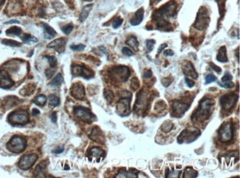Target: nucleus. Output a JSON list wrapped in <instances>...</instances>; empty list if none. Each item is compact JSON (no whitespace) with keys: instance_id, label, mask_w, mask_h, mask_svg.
Here are the masks:
<instances>
[{"instance_id":"nucleus-32","label":"nucleus","mask_w":240,"mask_h":178,"mask_svg":"<svg viewBox=\"0 0 240 178\" xmlns=\"http://www.w3.org/2000/svg\"><path fill=\"white\" fill-rule=\"evenodd\" d=\"M46 102H47V97L45 95H39L33 100V102L39 106H44L46 104Z\"/></svg>"},{"instance_id":"nucleus-61","label":"nucleus","mask_w":240,"mask_h":178,"mask_svg":"<svg viewBox=\"0 0 240 178\" xmlns=\"http://www.w3.org/2000/svg\"><path fill=\"white\" fill-rule=\"evenodd\" d=\"M64 169H65V170H68V169H70V167L67 166H66L65 167H64Z\"/></svg>"},{"instance_id":"nucleus-57","label":"nucleus","mask_w":240,"mask_h":178,"mask_svg":"<svg viewBox=\"0 0 240 178\" xmlns=\"http://www.w3.org/2000/svg\"><path fill=\"white\" fill-rule=\"evenodd\" d=\"M168 47V45H167V43H163V44L160 45V47L159 49H158V51H157V54H160V52H161L165 48Z\"/></svg>"},{"instance_id":"nucleus-44","label":"nucleus","mask_w":240,"mask_h":178,"mask_svg":"<svg viewBox=\"0 0 240 178\" xmlns=\"http://www.w3.org/2000/svg\"><path fill=\"white\" fill-rule=\"evenodd\" d=\"M72 30H73V26H72V24H67L62 28V31H63L66 35L70 34V33L72 32Z\"/></svg>"},{"instance_id":"nucleus-28","label":"nucleus","mask_w":240,"mask_h":178,"mask_svg":"<svg viewBox=\"0 0 240 178\" xmlns=\"http://www.w3.org/2000/svg\"><path fill=\"white\" fill-rule=\"evenodd\" d=\"M197 176H198V172L197 171H195V169L191 168V167H187V168L185 169L183 177L195 178V177H197Z\"/></svg>"},{"instance_id":"nucleus-18","label":"nucleus","mask_w":240,"mask_h":178,"mask_svg":"<svg viewBox=\"0 0 240 178\" xmlns=\"http://www.w3.org/2000/svg\"><path fill=\"white\" fill-rule=\"evenodd\" d=\"M105 156V152L101 148L93 147L90 149L88 152V157L89 159H96L97 162H100Z\"/></svg>"},{"instance_id":"nucleus-17","label":"nucleus","mask_w":240,"mask_h":178,"mask_svg":"<svg viewBox=\"0 0 240 178\" xmlns=\"http://www.w3.org/2000/svg\"><path fill=\"white\" fill-rule=\"evenodd\" d=\"M67 40L64 38H60L55 40V41H52V42L49 43L47 44L48 48H53L56 49V51H57L58 53H62L65 49V46L67 43Z\"/></svg>"},{"instance_id":"nucleus-36","label":"nucleus","mask_w":240,"mask_h":178,"mask_svg":"<svg viewBox=\"0 0 240 178\" xmlns=\"http://www.w3.org/2000/svg\"><path fill=\"white\" fill-rule=\"evenodd\" d=\"M104 97H105V99L107 100L109 102H112V101H113L114 99V94L113 93H112V91H110V90H104Z\"/></svg>"},{"instance_id":"nucleus-42","label":"nucleus","mask_w":240,"mask_h":178,"mask_svg":"<svg viewBox=\"0 0 240 178\" xmlns=\"http://www.w3.org/2000/svg\"><path fill=\"white\" fill-rule=\"evenodd\" d=\"M156 43V41L154 40H147V47L148 52H151L153 50L154 45Z\"/></svg>"},{"instance_id":"nucleus-60","label":"nucleus","mask_w":240,"mask_h":178,"mask_svg":"<svg viewBox=\"0 0 240 178\" xmlns=\"http://www.w3.org/2000/svg\"><path fill=\"white\" fill-rule=\"evenodd\" d=\"M5 0H0V6H2L4 4V3H5Z\"/></svg>"},{"instance_id":"nucleus-12","label":"nucleus","mask_w":240,"mask_h":178,"mask_svg":"<svg viewBox=\"0 0 240 178\" xmlns=\"http://www.w3.org/2000/svg\"><path fill=\"white\" fill-rule=\"evenodd\" d=\"M238 97L234 94H225L220 98V105L222 106L223 110L229 111L235 106L237 102Z\"/></svg>"},{"instance_id":"nucleus-48","label":"nucleus","mask_w":240,"mask_h":178,"mask_svg":"<svg viewBox=\"0 0 240 178\" xmlns=\"http://www.w3.org/2000/svg\"><path fill=\"white\" fill-rule=\"evenodd\" d=\"M122 52L123 54H125V55L126 56H132L133 54H134V53H133V52L131 51V50L129 49V48L128 47H124L122 49Z\"/></svg>"},{"instance_id":"nucleus-56","label":"nucleus","mask_w":240,"mask_h":178,"mask_svg":"<svg viewBox=\"0 0 240 178\" xmlns=\"http://www.w3.org/2000/svg\"><path fill=\"white\" fill-rule=\"evenodd\" d=\"M51 120L53 123H56L57 121V114L56 112H53L51 115Z\"/></svg>"},{"instance_id":"nucleus-9","label":"nucleus","mask_w":240,"mask_h":178,"mask_svg":"<svg viewBox=\"0 0 240 178\" xmlns=\"http://www.w3.org/2000/svg\"><path fill=\"white\" fill-rule=\"evenodd\" d=\"M189 104L179 100H174L171 104V115L174 117H181L189 109Z\"/></svg>"},{"instance_id":"nucleus-52","label":"nucleus","mask_w":240,"mask_h":178,"mask_svg":"<svg viewBox=\"0 0 240 178\" xmlns=\"http://www.w3.org/2000/svg\"><path fill=\"white\" fill-rule=\"evenodd\" d=\"M54 74H55V71L54 70L47 69L45 71V74H46V76H47V79H51V77L53 76Z\"/></svg>"},{"instance_id":"nucleus-27","label":"nucleus","mask_w":240,"mask_h":178,"mask_svg":"<svg viewBox=\"0 0 240 178\" xmlns=\"http://www.w3.org/2000/svg\"><path fill=\"white\" fill-rule=\"evenodd\" d=\"M173 127H174V124L170 120H166L163 122V124L160 127L161 131L165 133H168L172 130Z\"/></svg>"},{"instance_id":"nucleus-4","label":"nucleus","mask_w":240,"mask_h":178,"mask_svg":"<svg viewBox=\"0 0 240 178\" xmlns=\"http://www.w3.org/2000/svg\"><path fill=\"white\" fill-rule=\"evenodd\" d=\"M110 76L114 81L118 83H124L130 76V70L126 66H118L112 68L110 72Z\"/></svg>"},{"instance_id":"nucleus-34","label":"nucleus","mask_w":240,"mask_h":178,"mask_svg":"<svg viewBox=\"0 0 240 178\" xmlns=\"http://www.w3.org/2000/svg\"><path fill=\"white\" fill-rule=\"evenodd\" d=\"M21 38H22L24 43H30L31 41L32 42H37L38 41V39L36 38L30 34H24L23 36L21 37Z\"/></svg>"},{"instance_id":"nucleus-58","label":"nucleus","mask_w":240,"mask_h":178,"mask_svg":"<svg viewBox=\"0 0 240 178\" xmlns=\"http://www.w3.org/2000/svg\"><path fill=\"white\" fill-rule=\"evenodd\" d=\"M39 114H40V111H39L38 109H36V108L33 109V115H34V116H36V115H39Z\"/></svg>"},{"instance_id":"nucleus-54","label":"nucleus","mask_w":240,"mask_h":178,"mask_svg":"<svg viewBox=\"0 0 240 178\" xmlns=\"http://www.w3.org/2000/svg\"><path fill=\"white\" fill-rule=\"evenodd\" d=\"M164 55L168 57V56H173L174 54V52L172 49H166L164 50Z\"/></svg>"},{"instance_id":"nucleus-20","label":"nucleus","mask_w":240,"mask_h":178,"mask_svg":"<svg viewBox=\"0 0 240 178\" xmlns=\"http://www.w3.org/2000/svg\"><path fill=\"white\" fill-rule=\"evenodd\" d=\"M139 172L137 170H120L118 175H115L117 178H133V177H139Z\"/></svg>"},{"instance_id":"nucleus-55","label":"nucleus","mask_w":240,"mask_h":178,"mask_svg":"<svg viewBox=\"0 0 240 178\" xmlns=\"http://www.w3.org/2000/svg\"><path fill=\"white\" fill-rule=\"evenodd\" d=\"M64 147H62V146H58V147H57L56 149H55V150H53V153H56V154H60L64 151Z\"/></svg>"},{"instance_id":"nucleus-7","label":"nucleus","mask_w":240,"mask_h":178,"mask_svg":"<svg viewBox=\"0 0 240 178\" xmlns=\"http://www.w3.org/2000/svg\"><path fill=\"white\" fill-rule=\"evenodd\" d=\"M210 22L209 14H208V10L205 7L200 8L198 11L197 18H196L195 23L194 27L199 30H202L207 28Z\"/></svg>"},{"instance_id":"nucleus-59","label":"nucleus","mask_w":240,"mask_h":178,"mask_svg":"<svg viewBox=\"0 0 240 178\" xmlns=\"http://www.w3.org/2000/svg\"><path fill=\"white\" fill-rule=\"evenodd\" d=\"M11 23H19V21H16V20H12V21H10V22H6V24H11Z\"/></svg>"},{"instance_id":"nucleus-63","label":"nucleus","mask_w":240,"mask_h":178,"mask_svg":"<svg viewBox=\"0 0 240 178\" xmlns=\"http://www.w3.org/2000/svg\"><path fill=\"white\" fill-rule=\"evenodd\" d=\"M0 33H1V32H0Z\"/></svg>"},{"instance_id":"nucleus-6","label":"nucleus","mask_w":240,"mask_h":178,"mask_svg":"<svg viewBox=\"0 0 240 178\" xmlns=\"http://www.w3.org/2000/svg\"><path fill=\"white\" fill-rule=\"evenodd\" d=\"M150 99V94L147 89L141 90L137 94V99L135 103V111L143 112L147 108Z\"/></svg>"},{"instance_id":"nucleus-33","label":"nucleus","mask_w":240,"mask_h":178,"mask_svg":"<svg viewBox=\"0 0 240 178\" xmlns=\"http://www.w3.org/2000/svg\"><path fill=\"white\" fill-rule=\"evenodd\" d=\"M166 177H172V178H176L179 177V176L181 175V171H175V170H169L168 168L166 169Z\"/></svg>"},{"instance_id":"nucleus-11","label":"nucleus","mask_w":240,"mask_h":178,"mask_svg":"<svg viewBox=\"0 0 240 178\" xmlns=\"http://www.w3.org/2000/svg\"><path fill=\"white\" fill-rule=\"evenodd\" d=\"M131 97H123L118 102L116 105V111L120 116H126L130 114Z\"/></svg>"},{"instance_id":"nucleus-3","label":"nucleus","mask_w":240,"mask_h":178,"mask_svg":"<svg viewBox=\"0 0 240 178\" xmlns=\"http://www.w3.org/2000/svg\"><path fill=\"white\" fill-rule=\"evenodd\" d=\"M200 135H201V132L200 130L195 128V127H190V128L183 130L179 133L177 140L179 144H189L195 141Z\"/></svg>"},{"instance_id":"nucleus-8","label":"nucleus","mask_w":240,"mask_h":178,"mask_svg":"<svg viewBox=\"0 0 240 178\" xmlns=\"http://www.w3.org/2000/svg\"><path fill=\"white\" fill-rule=\"evenodd\" d=\"M8 121L12 125H24L29 121V115L25 110H17L8 116Z\"/></svg>"},{"instance_id":"nucleus-29","label":"nucleus","mask_w":240,"mask_h":178,"mask_svg":"<svg viewBox=\"0 0 240 178\" xmlns=\"http://www.w3.org/2000/svg\"><path fill=\"white\" fill-rule=\"evenodd\" d=\"M126 44L129 45V47L132 48L133 49L135 50V51H137V50H138L139 43H138V41H137L136 38L134 37V36H131V37L129 38L128 40H127Z\"/></svg>"},{"instance_id":"nucleus-19","label":"nucleus","mask_w":240,"mask_h":178,"mask_svg":"<svg viewBox=\"0 0 240 178\" xmlns=\"http://www.w3.org/2000/svg\"><path fill=\"white\" fill-rule=\"evenodd\" d=\"M183 72L186 76L191 77L193 79H197L198 74L196 72L195 67H194L193 64L191 62H185V64L183 66Z\"/></svg>"},{"instance_id":"nucleus-39","label":"nucleus","mask_w":240,"mask_h":178,"mask_svg":"<svg viewBox=\"0 0 240 178\" xmlns=\"http://www.w3.org/2000/svg\"><path fill=\"white\" fill-rule=\"evenodd\" d=\"M172 82H173V78L172 77H164V78H163L161 79V83L164 87H168L171 84H172Z\"/></svg>"},{"instance_id":"nucleus-22","label":"nucleus","mask_w":240,"mask_h":178,"mask_svg":"<svg viewBox=\"0 0 240 178\" xmlns=\"http://www.w3.org/2000/svg\"><path fill=\"white\" fill-rule=\"evenodd\" d=\"M89 138L93 140V141L95 142H101L104 141V135L101 131V130L98 127H95L92 131L90 135H89Z\"/></svg>"},{"instance_id":"nucleus-21","label":"nucleus","mask_w":240,"mask_h":178,"mask_svg":"<svg viewBox=\"0 0 240 178\" xmlns=\"http://www.w3.org/2000/svg\"><path fill=\"white\" fill-rule=\"evenodd\" d=\"M143 15H144V10L143 8H140L136 11L135 13L134 16L131 18L130 23L131 25L133 26H136V25H139L142 22V21L143 19Z\"/></svg>"},{"instance_id":"nucleus-30","label":"nucleus","mask_w":240,"mask_h":178,"mask_svg":"<svg viewBox=\"0 0 240 178\" xmlns=\"http://www.w3.org/2000/svg\"><path fill=\"white\" fill-rule=\"evenodd\" d=\"M63 82H64L63 76H62L61 74H58L55 77H54L53 80L51 81V85L52 87L59 86V85H61Z\"/></svg>"},{"instance_id":"nucleus-41","label":"nucleus","mask_w":240,"mask_h":178,"mask_svg":"<svg viewBox=\"0 0 240 178\" xmlns=\"http://www.w3.org/2000/svg\"><path fill=\"white\" fill-rule=\"evenodd\" d=\"M131 87L133 90H137V89H138V88L140 87V82L138 80V79L136 78V77H134V78L131 79Z\"/></svg>"},{"instance_id":"nucleus-24","label":"nucleus","mask_w":240,"mask_h":178,"mask_svg":"<svg viewBox=\"0 0 240 178\" xmlns=\"http://www.w3.org/2000/svg\"><path fill=\"white\" fill-rule=\"evenodd\" d=\"M216 60L221 63L228 62V59H227V50L225 46H222V47L220 48L217 55H216Z\"/></svg>"},{"instance_id":"nucleus-23","label":"nucleus","mask_w":240,"mask_h":178,"mask_svg":"<svg viewBox=\"0 0 240 178\" xmlns=\"http://www.w3.org/2000/svg\"><path fill=\"white\" fill-rule=\"evenodd\" d=\"M42 27L44 28V31H45V38L52 39L56 36V34H57V33L56 32V30H54L53 27H51L47 24L44 23L42 24Z\"/></svg>"},{"instance_id":"nucleus-47","label":"nucleus","mask_w":240,"mask_h":178,"mask_svg":"<svg viewBox=\"0 0 240 178\" xmlns=\"http://www.w3.org/2000/svg\"><path fill=\"white\" fill-rule=\"evenodd\" d=\"M216 80V77L213 74H208L205 77L206 84H209V83H213V82H215Z\"/></svg>"},{"instance_id":"nucleus-31","label":"nucleus","mask_w":240,"mask_h":178,"mask_svg":"<svg viewBox=\"0 0 240 178\" xmlns=\"http://www.w3.org/2000/svg\"><path fill=\"white\" fill-rule=\"evenodd\" d=\"M60 104L59 98L55 95H51L49 97V105L51 108H56Z\"/></svg>"},{"instance_id":"nucleus-49","label":"nucleus","mask_w":240,"mask_h":178,"mask_svg":"<svg viewBox=\"0 0 240 178\" xmlns=\"http://www.w3.org/2000/svg\"><path fill=\"white\" fill-rule=\"evenodd\" d=\"M232 79H233L232 75H231L229 72H226V73H225V74H224V76L222 77V81L223 82V83H225V82L231 81Z\"/></svg>"},{"instance_id":"nucleus-53","label":"nucleus","mask_w":240,"mask_h":178,"mask_svg":"<svg viewBox=\"0 0 240 178\" xmlns=\"http://www.w3.org/2000/svg\"><path fill=\"white\" fill-rule=\"evenodd\" d=\"M152 74H152V70H150V69H149V70L146 69L143 72V76H144V77H145V78H150V77H152Z\"/></svg>"},{"instance_id":"nucleus-38","label":"nucleus","mask_w":240,"mask_h":178,"mask_svg":"<svg viewBox=\"0 0 240 178\" xmlns=\"http://www.w3.org/2000/svg\"><path fill=\"white\" fill-rule=\"evenodd\" d=\"M3 43L10 47H19L21 46V43H19L16 41H12V40H7L5 39L3 41Z\"/></svg>"},{"instance_id":"nucleus-40","label":"nucleus","mask_w":240,"mask_h":178,"mask_svg":"<svg viewBox=\"0 0 240 178\" xmlns=\"http://www.w3.org/2000/svg\"><path fill=\"white\" fill-rule=\"evenodd\" d=\"M45 58H47L48 60V62H49L52 68L55 67L57 64V59H56L55 56H45Z\"/></svg>"},{"instance_id":"nucleus-37","label":"nucleus","mask_w":240,"mask_h":178,"mask_svg":"<svg viewBox=\"0 0 240 178\" xmlns=\"http://www.w3.org/2000/svg\"><path fill=\"white\" fill-rule=\"evenodd\" d=\"M166 103L163 101H158L157 102H156L155 105H154V110L156 111L159 112V111H162L165 108H166Z\"/></svg>"},{"instance_id":"nucleus-2","label":"nucleus","mask_w":240,"mask_h":178,"mask_svg":"<svg viewBox=\"0 0 240 178\" xmlns=\"http://www.w3.org/2000/svg\"><path fill=\"white\" fill-rule=\"evenodd\" d=\"M7 149L13 153H21L24 152L27 146V141L24 137L20 135H14L7 143Z\"/></svg>"},{"instance_id":"nucleus-26","label":"nucleus","mask_w":240,"mask_h":178,"mask_svg":"<svg viewBox=\"0 0 240 178\" xmlns=\"http://www.w3.org/2000/svg\"><path fill=\"white\" fill-rule=\"evenodd\" d=\"M92 8H93V5H88L83 7L82 11L81 13L80 17H79V20H80L81 22H83L87 19Z\"/></svg>"},{"instance_id":"nucleus-13","label":"nucleus","mask_w":240,"mask_h":178,"mask_svg":"<svg viewBox=\"0 0 240 178\" xmlns=\"http://www.w3.org/2000/svg\"><path fill=\"white\" fill-rule=\"evenodd\" d=\"M72 73L75 77H82L85 79H90L94 76V72L82 65H73Z\"/></svg>"},{"instance_id":"nucleus-10","label":"nucleus","mask_w":240,"mask_h":178,"mask_svg":"<svg viewBox=\"0 0 240 178\" xmlns=\"http://www.w3.org/2000/svg\"><path fill=\"white\" fill-rule=\"evenodd\" d=\"M74 114L77 118L85 122H91L93 121L94 115L89 109L82 106H77L74 108Z\"/></svg>"},{"instance_id":"nucleus-46","label":"nucleus","mask_w":240,"mask_h":178,"mask_svg":"<svg viewBox=\"0 0 240 178\" xmlns=\"http://www.w3.org/2000/svg\"><path fill=\"white\" fill-rule=\"evenodd\" d=\"M70 48L74 51H83L85 49V45L78 44V45H71Z\"/></svg>"},{"instance_id":"nucleus-14","label":"nucleus","mask_w":240,"mask_h":178,"mask_svg":"<svg viewBox=\"0 0 240 178\" xmlns=\"http://www.w3.org/2000/svg\"><path fill=\"white\" fill-rule=\"evenodd\" d=\"M37 160H38V155L36 154L26 155L21 158L18 163V166L22 170H28L33 166Z\"/></svg>"},{"instance_id":"nucleus-25","label":"nucleus","mask_w":240,"mask_h":178,"mask_svg":"<svg viewBox=\"0 0 240 178\" xmlns=\"http://www.w3.org/2000/svg\"><path fill=\"white\" fill-rule=\"evenodd\" d=\"M47 166L46 165V162H41L40 164H39L36 166V168L35 169L34 171V176L35 177H46L45 174V169Z\"/></svg>"},{"instance_id":"nucleus-5","label":"nucleus","mask_w":240,"mask_h":178,"mask_svg":"<svg viewBox=\"0 0 240 178\" xmlns=\"http://www.w3.org/2000/svg\"><path fill=\"white\" fill-rule=\"evenodd\" d=\"M219 139L221 142L226 143L231 141L233 137V128L232 122L227 121L221 125L218 131Z\"/></svg>"},{"instance_id":"nucleus-62","label":"nucleus","mask_w":240,"mask_h":178,"mask_svg":"<svg viewBox=\"0 0 240 178\" xmlns=\"http://www.w3.org/2000/svg\"><path fill=\"white\" fill-rule=\"evenodd\" d=\"M86 1L87 2H92V1H93V0H86Z\"/></svg>"},{"instance_id":"nucleus-45","label":"nucleus","mask_w":240,"mask_h":178,"mask_svg":"<svg viewBox=\"0 0 240 178\" xmlns=\"http://www.w3.org/2000/svg\"><path fill=\"white\" fill-rule=\"evenodd\" d=\"M218 84L220 85L221 87L225 88V89H232V88L234 87V83H232L231 81H227V82H225L224 85H222L221 83H219Z\"/></svg>"},{"instance_id":"nucleus-16","label":"nucleus","mask_w":240,"mask_h":178,"mask_svg":"<svg viewBox=\"0 0 240 178\" xmlns=\"http://www.w3.org/2000/svg\"><path fill=\"white\" fill-rule=\"evenodd\" d=\"M14 81L9 77L5 69L0 70V86L3 89H8L13 87Z\"/></svg>"},{"instance_id":"nucleus-35","label":"nucleus","mask_w":240,"mask_h":178,"mask_svg":"<svg viewBox=\"0 0 240 178\" xmlns=\"http://www.w3.org/2000/svg\"><path fill=\"white\" fill-rule=\"evenodd\" d=\"M22 33V29L18 27H13L6 31V34L19 35Z\"/></svg>"},{"instance_id":"nucleus-43","label":"nucleus","mask_w":240,"mask_h":178,"mask_svg":"<svg viewBox=\"0 0 240 178\" xmlns=\"http://www.w3.org/2000/svg\"><path fill=\"white\" fill-rule=\"evenodd\" d=\"M123 22H124V20H123L120 17L117 18L114 21L113 23H112V27H113L114 29L118 28V27L121 26V24H123Z\"/></svg>"},{"instance_id":"nucleus-15","label":"nucleus","mask_w":240,"mask_h":178,"mask_svg":"<svg viewBox=\"0 0 240 178\" xmlns=\"http://www.w3.org/2000/svg\"><path fill=\"white\" fill-rule=\"evenodd\" d=\"M70 94L76 99L82 100L85 97L84 87L81 83H76L71 88Z\"/></svg>"},{"instance_id":"nucleus-1","label":"nucleus","mask_w":240,"mask_h":178,"mask_svg":"<svg viewBox=\"0 0 240 178\" xmlns=\"http://www.w3.org/2000/svg\"><path fill=\"white\" fill-rule=\"evenodd\" d=\"M215 100L213 99H205L200 102V105L193 114V118L195 121H203L209 118L214 111Z\"/></svg>"},{"instance_id":"nucleus-50","label":"nucleus","mask_w":240,"mask_h":178,"mask_svg":"<svg viewBox=\"0 0 240 178\" xmlns=\"http://www.w3.org/2000/svg\"><path fill=\"white\" fill-rule=\"evenodd\" d=\"M209 65H210V66L213 69V70L215 71V72H216V73H218V74H220V73L222 72V69H221L220 67L216 66V65H215L214 63H209Z\"/></svg>"},{"instance_id":"nucleus-51","label":"nucleus","mask_w":240,"mask_h":178,"mask_svg":"<svg viewBox=\"0 0 240 178\" xmlns=\"http://www.w3.org/2000/svg\"><path fill=\"white\" fill-rule=\"evenodd\" d=\"M185 83H186V85L189 88H193L194 86H195V82H194L193 80H191V79L188 78V77H185Z\"/></svg>"}]
</instances>
